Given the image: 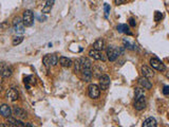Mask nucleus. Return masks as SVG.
I'll return each mask as SVG.
<instances>
[{
	"label": "nucleus",
	"mask_w": 169,
	"mask_h": 127,
	"mask_svg": "<svg viewBox=\"0 0 169 127\" xmlns=\"http://www.w3.org/2000/svg\"><path fill=\"white\" fill-rule=\"evenodd\" d=\"M35 83H36V80H35V78L34 76H32V75H29V76H27V78H25V85H35Z\"/></svg>",
	"instance_id": "nucleus-25"
},
{
	"label": "nucleus",
	"mask_w": 169,
	"mask_h": 127,
	"mask_svg": "<svg viewBox=\"0 0 169 127\" xmlns=\"http://www.w3.org/2000/svg\"><path fill=\"white\" fill-rule=\"evenodd\" d=\"M13 73V69L11 66L6 65L4 62H0V74L3 78H10Z\"/></svg>",
	"instance_id": "nucleus-5"
},
{
	"label": "nucleus",
	"mask_w": 169,
	"mask_h": 127,
	"mask_svg": "<svg viewBox=\"0 0 169 127\" xmlns=\"http://www.w3.org/2000/svg\"><path fill=\"white\" fill-rule=\"evenodd\" d=\"M114 2H115L116 5H120V4H122V3L126 2V0H114Z\"/></svg>",
	"instance_id": "nucleus-35"
},
{
	"label": "nucleus",
	"mask_w": 169,
	"mask_h": 127,
	"mask_svg": "<svg viewBox=\"0 0 169 127\" xmlns=\"http://www.w3.org/2000/svg\"><path fill=\"white\" fill-rule=\"evenodd\" d=\"M22 20L25 27H32L34 25V14L31 10H25L23 12Z\"/></svg>",
	"instance_id": "nucleus-3"
},
{
	"label": "nucleus",
	"mask_w": 169,
	"mask_h": 127,
	"mask_svg": "<svg viewBox=\"0 0 169 127\" xmlns=\"http://www.w3.org/2000/svg\"><path fill=\"white\" fill-rule=\"evenodd\" d=\"M50 60H51V65L56 66L57 62H58V57L55 54H50Z\"/></svg>",
	"instance_id": "nucleus-27"
},
{
	"label": "nucleus",
	"mask_w": 169,
	"mask_h": 127,
	"mask_svg": "<svg viewBox=\"0 0 169 127\" xmlns=\"http://www.w3.org/2000/svg\"><path fill=\"white\" fill-rule=\"evenodd\" d=\"M93 49L99 50V51H103L105 49V41L101 39V38H99L96 39L93 43Z\"/></svg>",
	"instance_id": "nucleus-20"
},
{
	"label": "nucleus",
	"mask_w": 169,
	"mask_h": 127,
	"mask_svg": "<svg viewBox=\"0 0 169 127\" xmlns=\"http://www.w3.org/2000/svg\"><path fill=\"white\" fill-rule=\"evenodd\" d=\"M23 36H17V37H15L14 39H13V45L14 46H17V45H20V43L23 41Z\"/></svg>",
	"instance_id": "nucleus-29"
},
{
	"label": "nucleus",
	"mask_w": 169,
	"mask_h": 127,
	"mask_svg": "<svg viewBox=\"0 0 169 127\" xmlns=\"http://www.w3.org/2000/svg\"><path fill=\"white\" fill-rule=\"evenodd\" d=\"M93 72H94V75H95L96 78H101V70L99 68V67H95L94 70H93Z\"/></svg>",
	"instance_id": "nucleus-31"
},
{
	"label": "nucleus",
	"mask_w": 169,
	"mask_h": 127,
	"mask_svg": "<svg viewBox=\"0 0 169 127\" xmlns=\"http://www.w3.org/2000/svg\"><path fill=\"white\" fill-rule=\"evenodd\" d=\"M59 64L62 66V67H65V68H70L71 66L73 65V62L71 60L70 58H68V57H65V56H62V57H59Z\"/></svg>",
	"instance_id": "nucleus-17"
},
{
	"label": "nucleus",
	"mask_w": 169,
	"mask_h": 127,
	"mask_svg": "<svg viewBox=\"0 0 169 127\" xmlns=\"http://www.w3.org/2000/svg\"><path fill=\"white\" fill-rule=\"evenodd\" d=\"M110 86V78L107 74L101 75L99 78V88L101 90H107Z\"/></svg>",
	"instance_id": "nucleus-10"
},
{
	"label": "nucleus",
	"mask_w": 169,
	"mask_h": 127,
	"mask_svg": "<svg viewBox=\"0 0 169 127\" xmlns=\"http://www.w3.org/2000/svg\"><path fill=\"white\" fill-rule=\"evenodd\" d=\"M145 95V89L143 87H138V88H135L134 90V99H138L141 96Z\"/></svg>",
	"instance_id": "nucleus-22"
},
{
	"label": "nucleus",
	"mask_w": 169,
	"mask_h": 127,
	"mask_svg": "<svg viewBox=\"0 0 169 127\" xmlns=\"http://www.w3.org/2000/svg\"><path fill=\"white\" fill-rule=\"evenodd\" d=\"M42 62L43 65H44V67H46L47 69H50V67H51V60H50V54H48V55L43 56L42 58Z\"/></svg>",
	"instance_id": "nucleus-23"
},
{
	"label": "nucleus",
	"mask_w": 169,
	"mask_h": 127,
	"mask_svg": "<svg viewBox=\"0 0 169 127\" xmlns=\"http://www.w3.org/2000/svg\"><path fill=\"white\" fill-rule=\"evenodd\" d=\"M2 76H1V74H0V84H1V82H2Z\"/></svg>",
	"instance_id": "nucleus-37"
},
{
	"label": "nucleus",
	"mask_w": 169,
	"mask_h": 127,
	"mask_svg": "<svg viewBox=\"0 0 169 127\" xmlns=\"http://www.w3.org/2000/svg\"><path fill=\"white\" fill-rule=\"evenodd\" d=\"M105 13H106V17H108L109 13H110V5L108 3H105Z\"/></svg>",
	"instance_id": "nucleus-32"
},
{
	"label": "nucleus",
	"mask_w": 169,
	"mask_h": 127,
	"mask_svg": "<svg viewBox=\"0 0 169 127\" xmlns=\"http://www.w3.org/2000/svg\"><path fill=\"white\" fill-rule=\"evenodd\" d=\"M124 45H125V47H126L127 49H130V50H132V51H134V50L138 49V47H136L135 43H129V41H126V39H124Z\"/></svg>",
	"instance_id": "nucleus-24"
},
{
	"label": "nucleus",
	"mask_w": 169,
	"mask_h": 127,
	"mask_svg": "<svg viewBox=\"0 0 169 127\" xmlns=\"http://www.w3.org/2000/svg\"><path fill=\"white\" fill-rule=\"evenodd\" d=\"M157 120L154 118H148L146 119L143 123V127H157Z\"/></svg>",
	"instance_id": "nucleus-18"
},
{
	"label": "nucleus",
	"mask_w": 169,
	"mask_h": 127,
	"mask_svg": "<svg viewBox=\"0 0 169 127\" xmlns=\"http://www.w3.org/2000/svg\"><path fill=\"white\" fill-rule=\"evenodd\" d=\"M0 115H2L3 118H9V117H11L12 110L10 108V106L6 105V104H2V105L0 106Z\"/></svg>",
	"instance_id": "nucleus-12"
},
{
	"label": "nucleus",
	"mask_w": 169,
	"mask_h": 127,
	"mask_svg": "<svg viewBox=\"0 0 169 127\" xmlns=\"http://www.w3.org/2000/svg\"><path fill=\"white\" fill-rule=\"evenodd\" d=\"M13 28H14V31H15L16 34H23L25 33V25L23 23V20L20 17H17V18L14 19L13 21Z\"/></svg>",
	"instance_id": "nucleus-2"
},
{
	"label": "nucleus",
	"mask_w": 169,
	"mask_h": 127,
	"mask_svg": "<svg viewBox=\"0 0 169 127\" xmlns=\"http://www.w3.org/2000/svg\"><path fill=\"white\" fill-rule=\"evenodd\" d=\"M79 59H80V65H81V70L86 68H92V64H91V60L89 58L81 57Z\"/></svg>",
	"instance_id": "nucleus-21"
},
{
	"label": "nucleus",
	"mask_w": 169,
	"mask_h": 127,
	"mask_svg": "<svg viewBox=\"0 0 169 127\" xmlns=\"http://www.w3.org/2000/svg\"><path fill=\"white\" fill-rule=\"evenodd\" d=\"M88 94L91 99H99L101 94V88L99 85L91 84L88 87Z\"/></svg>",
	"instance_id": "nucleus-4"
},
{
	"label": "nucleus",
	"mask_w": 169,
	"mask_h": 127,
	"mask_svg": "<svg viewBox=\"0 0 169 127\" xmlns=\"http://www.w3.org/2000/svg\"><path fill=\"white\" fill-rule=\"evenodd\" d=\"M150 65L152 68L157 70V71H164V70H165L164 64L161 62L159 58H157V57H152V58L150 59Z\"/></svg>",
	"instance_id": "nucleus-8"
},
{
	"label": "nucleus",
	"mask_w": 169,
	"mask_h": 127,
	"mask_svg": "<svg viewBox=\"0 0 169 127\" xmlns=\"http://www.w3.org/2000/svg\"><path fill=\"white\" fill-rule=\"evenodd\" d=\"M81 72H83V81L90 82L91 80H92V75H93L92 68L83 69V70H81Z\"/></svg>",
	"instance_id": "nucleus-15"
},
{
	"label": "nucleus",
	"mask_w": 169,
	"mask_h": 127,
	"mask_svg": "<svg viewBox=\"0 0 169 127\" xmlns=\"http://www.w3.org/2000/svg\"><path fill=\"white\" fill-rule=\"evenodd\" d=\"M141 72H142V74H143V76H145V78H153V75H154L153 70L151 68H149V67H147V66H143L141 68Z\"/></svg>",
	"instance_id": "nucleus-14"
},
{
	"label": "nucleus",
	"mask_w": 169,
	"mask_h": 127,
	"mask_svg": "<svg viewBox=\"0 0 169 127\" xmlns=\"http://www.w3.org/2000/svg\"><path fill=\"white\" fill-rule=\"evenodd\" d=\"M163 93L165 95H169V86H165L163 88Z\"/></svg>",
	"instance_id": "nucleus-33"
},
{
	"label": "nucleus",
	"mask_w": 169,
	"mask_h": 127,
	"mask_svg": "<svg viewBox=\"0 0 169 127\" xmlns=\"http://www.w3.org/2000/svg\"><path fill=\"white\" fill-rule=\"evenodd\" d=\"M25 126H29V127H33V125L30 124V123H25Z\"/></svg>",
	"instance_id": "nucleus-36"
},
{
	"label": "nucleus",
	"mask_w": 169,
	"mask_h": 127,
	"mask_svg": "<svg viewBox=\"0 0 169 127\" xmlns=\"http://www.w3.org/2000/svg\"><path fill=\"white\" fill-rule=\"evenodd\" d=\"M16 122L17 120L12 117H9V118H6V123H8V126H16Z\"/></svg>",
	"instance_id": "nucleus-28"
},
{
	"label": "nucleus",
	"mask_w": 169,
	"mask_h": 127,
	"mask_svg": "<svg viewBox=\"0 0 169 127\" xmlns=\"http://www.w3.org/2000/svg\"><path fill=\"white\" fill-rule=\"evenodd\" d=\"M46 4L42 8V13L44 14H48V13L51 12V10H52L53 5H54V2H55V0H43Z\"/></svg>",
	"instance_id": "nucleus-16"
},
{
	"label": "nucleus",
	"mask_w": 169,
	"mask_h": 127,
	"mask_svg": "<svg viewBox=\"0 0 169 127\" xmlns=\"http://www.w3.org/2000/svg\"><path fill=\"white\" fill-rule=\"evenodd\" d=\"M117 31L120 32V33H124V34H128V35H132L131 31H130V28L129 25H117Z\"/></svg>",
	"instance_id": "nucleus-19"
},
{
	"label": "nucleus",
	"mask_w": 169,
	"mask_h": 127,
	"mask_svg": "<svg viewBox=\"0 0 169 127\" xmlns=\"http://www.w3.org/2000/svg\"><path fill=\"white\" fill-rule=\"evenodd\" d=\"M5 97L11 102H15L19 97V93L16 88H10L5 93Z\"/></svg>",
	"instance_id": "nucleus-7"
},
{
	"label": "nucleus",
	"mask_w": 169,
	"mask_h": 127,
	"mask_svg": "<svg viewBox=\"0 0 169 127\" xmlns=\"http://www.w3.org/2000/svg\"><path fill=\"white\" fill-rule=\"evenodd\" d=\"M120 53H123V50L117 49L115 47L109 46L107 49V57L110 62H114V60H116V58L120 56Z\"/></svg>",
	"instance_id": "nucleus-1"
},
{
	"label": "nucleus",
	"mask_w": 169,
	"mask_h": 127,
	"mask_svg": "<svg viewBox=\"0 0 169 127\" xmlns=\"http://www.w3.org/2000/svg\"><path fill=\"white\" fill-rule=\"evenodd\" d=\"M13 113H14V115H15L16 118L20 119V120H23V119L27 118V112L22 108H20V107H17V106H15L13 108Z\"/></svg>",
	"instance_id": "nucleus-11"
},
{
	"label": "nucleus",
	"mask_w": 169,
	"mask_h": 127,
	"mask_svg": "<svg viewBox=\"0 0 169 127\" xmlns=\"http://www.w3.org/2000/svg\"><path fill=\"white\" fill-rule=\"evenodd\" d=\"M167 76H168V78H169V74H168V75H167Z\"/></svg>",
	"instance_id": "nucleus-38"
},
{
	"label": "nucleus",
	"mask_w": 169,
	"mask_h": 127,
	"mask_svg": "<svg viewBox=\"0 0 169 127\" xmlns=\"http://www.w3.org/2000/svg\"><path fill=\"white\" fill-rule=\"evenodd\" d=\"M74 70H75V72H80V71H81L80 59H76V60L74 62Z\"/></svg>",
	"instance_id": "nucleus-26"
},
{
	"label": "nucleus",
	"mask_w": 169,
	"mask_h": 127,
	"mask_svg": "<svg viewBox=\"0 0 169 127\" xmlns=\"http://www.w3.org/2000/svg\"><path fill=\"white\" fill-rule=\"evenodd\" d=\"M146 104H147V102H146V97H145V95H143V96H141V97L136 99L135 100V102H134L135 110H138V111L143 110V109L146 107Z\"/></svg>",
	"instance_id": "nucleus-9"
},
{
	"label": "nucleus",
	"mask_w": 169,
	"mask_h": 127,
	"mask_svg": "<svg viewBox=\"0 0 169 127\" xmlns=\"http://www.w3.org/2000/svg\"><path fill=\"white\" fill-rule=\"evenodd\" d=\"M129 25L131 27H135L136 25V21H135L134 18H129Z\"/></svg>",
	"instance_id": "nucleus-34"
},
{
	"label": "nucleus",
	"mask_w": 169,
	"mask_h": 127,
	"mask_svg": "<svg viewBox=\"0 0 169 127\" xmlns=\"http://www.w3.org/2000/svg\"><path fill=\"white\" fill-rule=\"evenodd\" d=\"M138 84L141 85V87H143L144 89H151L152 88V83H151L150 81H149V78H145V76H143V78H138Z\"/></svg>",
	"instance_id": "nucleus-13"
},
{
	"label": "nucleus",
	"mask_w": 169,
	"mask_h": 127,
	"mask_svg": "<svg viewBox=\"0 0 169 127\" xmlns=\"http://www.w3.org/2000/svg\"><path fill=\"white\" fill-rule=\"evenodd\" d=\"M89 56L91 57V58L96 59V60H101V62H105V60L107 59V57L105 56L103 51H99V50H95V49L90 50Z\"/></svg>",
	"instance_id": "nucleus-6"
},
{
	"label": "nucleus",
	"mask_w": 169,
	"mask_h": 127,
	"mask_svg": "<svg viewBox=\"0 0 169 127\" xmlns=\"http://www.w3.org/2000/svg\"><path fill=\"white\" fill-rule=\"evenodd\" d=\"M163 18V14L161 12H155V16H154V20L157 22H159L161 19Z\"/></svg>",
	"instance_id": "nucleus-30"
}]
</instances>
